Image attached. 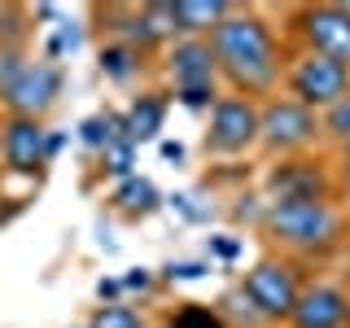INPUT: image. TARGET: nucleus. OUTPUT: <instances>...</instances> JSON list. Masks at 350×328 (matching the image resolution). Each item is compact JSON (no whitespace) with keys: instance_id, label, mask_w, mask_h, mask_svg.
Returning <instances> with one entry per match:
<instances>
[{"instance_id":"1","label":"nucleus","mask_w":350,"mask_h":328,"mask_svg":"<svg viewBox=\"0 0 350 328\" xmlns=\"http://www.w3.org/2000/svg\"><path fill=\"white\" fill-rule=\"evenodd\" d=\"M211 49H215V66L228 74V83L245 96L267 92L280 74L276 40H271V27L258 14H237L232 9V14L211 31Z\"/></svg>"},{"instance_id":"2","label":"nucleus","mask_w":350,"mask_h":328,"mask_svg":"<svg viewBox=\"0 0 350 328\" xmlns=\"http://www.w3.org/2000/svg\"><path fill=\"white\" fill-rule=\"evenodd\" d=\"M262 228L289 249H328L342 236V219L328 202H271V210L262 215Z\"/></svg>"},{"instance_id":"3","label":"nucleus","mask_w":350,"mask_h":328,"mask_svg":"<svg viewBox=\"0 0 350 328\" xmlns=\"http://www.w3.org/2000/svg\"><path fill=\"white\" fill-rule=\"evenodd\" d=\"M245 302L254 306L258 320H289L293 306H298L302 289H298V276H293L289 262H276V258H262L245 271V284H241Z\"/></svg>"},{"instance_id":"4","label":"nucleus","mask_w":350,"mask_h":328,"mask_svg":"<svg viewBox=\"0 0 350 328\" xmlns=\"http://www.w3.org/2000/svg\"><path fill=\"white\" fill-rule=\"evenodd\" d=\"M289 87H293V101L306 109H333L342 96L350 92V70L337 62L320 57V53H306V57L289 70Z\"/></svg>"},{"instance_id":"5","label":"nucleus","mask_w":350,"mask_h":328,"mask_svg":"<svg viewBox=\"0 0 350 328\" xmlns=\"http://www.w3.org/2000/svg\"><path fill=\"white\" fill-rule=\"evenodd\" d=\"M258 127H262V109L250 96H224V101H215L206 149L211 153H245L258 140Z\"/></svg>"},{"instance_id":"6","label":"nucleus","mask_w":350,"mask_h":328,"mask_svg":"<svg viewBox=\"0 0 350 328\" xmlns=\"http://www.w3.org/2000/svg\"><path fill=\"white\" fill-rule=\"evenodd\" d=\"M62 92V74L53 62H27L18 70V79L5 87V105L14 118H40L53 105V96Z\"/></svg>"},{"instance_id":"7","label":"nucleus","mask_w":350,"mask_h":328,"mask_svg":"<svg viewBox=\"0 0 350 328\" xmlns=\"http://www.w3.org/2000/svg\"><path fill=\"white\" fill-rule=\"evenodd\" d=\"M302 36L311 44V53L337 62L350 70V14L342 5H315L302 14Z\"/></svg>"},{"instance_id":"8","label":"nucleus","mask_w":350,"mask_h":328,"mask_svg":"<svg viewBox=\"0 0 350 328\" xmlns=\"http://www.w3.org/2000/svg\"><path fill=\"white\" fill-rule=\"evenodd\" d=\"M0 158L9 171L36 175L49 162V131L40 127V118H14L9 114L5 131H0Z\"/></svg>"},{"instance_id":"9","label":"nucleus","mask_w":350,"mask_h":328,"mask_svg":"<svg viewBox=\"0 0 350 328\" xmlns=\"http://www.w3.org/2000/svg\"><path fill=\"white\" fill-rule=\"evenodd\" d=\"M258 140H267V145L280 149V153L302 149V145L315 140V114L298 101H271V105H262Z\"/></svg>"},{"instance_id":"10","label":"nucleus","mask_w":350,"mask_h":328,"mask_svg":"<svg viewBox=\"0 0 350 328\" xmlns=\"http://www.w3.org/2000/svg\"><path fill=\"white\" fill-rule=\"evenodd\" d=\"M289 324L293 328H346L350 324V298L342 289H333V284H315V289H306L298 298Z\"/></svg>"},{"instance_id":"11","label":"nucleus","mask_w":350,"mask_h":328,"mask_svg":"<svg viewBox=\"0 0 350 328\" xmlns=\"http://www.w3.org/2000/svg\"><path fill=\"white\" fill-rule=\"evenodd\" d=\"M215 49L211 40H184L175 44L171 53V74L180 92H202V87H215Z\"/></svg>"},{"instance_id":"12","label":"nucleus","mask_w":350,"mask_h":328,"mask_svg":"<svg viewBox=\"0 0 350 328\" xmlns=\"http://www.w3.org/2000/svg\"><path fill=\"white\" fill-rule=\"evenodd\" d=\"M162 118H167V101L162 96H136L131 101V109L123 114V136L131 140V145H145V140H153L162 131Z\"/></svg>"},{"instance_id":"13","label":"nucleus","mask_w":350,"mask_h":328,"mask_svg":"<svg viewBox=\"0 0 350 328\" xmlns=\"http://www.w3.org/2000/svg\"><path fill=\"white\" fill-rule=\"evenodd\" d=\"M228 14H232V5H224V0H175V27L193 40L202 31H215Z\"/></svg>"},{"instance_id":"14","label":"nucleus","mask_w":350,"mask_h":328,"mask_svg":"<svg viewBox=\"0 0 350 328\" xmlns=\"http://www.w3.org/2000/svg\"><path fill=\"white\" fill-rule=\"evenodd\" d=\"M114 206H118L123 215H149L153 206H158V189H153L149 180H136V175H131V180L118 184Z\"/></svg>"},{"instance_id":"15","label":"nucleus","mask_w":350,"mask_h":328,"mask_svg":"<svg viewBox=\"0 0 350 328\" xmlns=\"http://www.w3.org/2000/svg\"><path fill=\"white\" fill-rule=\"evenodd\" d=\"M140 31H145V44L149 40H167L175 36V5H145L140 9Z\"/></svg>"},{"instance_id":"16","label":"nucleus","mask_w":350,"mask_h":328,"mask_svg":"<svg viewBox=\"0 0 350 328\" xmlns=\"http://www.w3.org/2000/svg\"><path fill=\"white\" fill-rule=\"evenodd\" d=\"M167 328H228L224 315L215 311V306H202V302H184L180 311L171 315Z\"/></svg>"},{"instance_id":"17","label":"nucleus","mask_w":350,"mask_h":328,"mask_svg":"<svg viewBox=\"0 0 350 328\" xmlns=\"http://www.w3.org/2000/svg\"><path fill=\"white\" fill-rule=\"evenodd\" d=\"M101 162H105L109 175H118V180H131V167H136V145H131L127 136H114V140L105 145Z\"/></svg>"},{"instance_id":"18","label":"nucleus","mask_w":350,"mask_h":328,"mask_svg":"<svg viewBox=\"0 0 350 328\" xmlns=\"http://www.w3.org/2000/svg\"><path fill=\"white\" fill-rule=\"evenodd\" d=\"M136 49H131V44H109V49L101 53V70L109 74V79H131V74H136Z\"/></svg>"},{"instance_id":"19","label":"nucleus","mask_w":350,"mask_h":328,"mask_svg":"<svg viewBox=\"0 0 350 328\" xmlns=\"http://www.w3.org/2000/svg\"><path fill=\"white\" fill-rule=\"evenodd\" d=\"M88 328H145V320H140V311H131V306L105 302V306H96V311H92Z\"/></svg>"},{"instance_id":"20","label":"nucleus","mask_w":350,"mask_h":328,"mask_svg":"<svg viewBox=\"0 0 350 328\" xmlns=\"http://www.w3.org/2000/svg\"><path fill=\"white\" fill-rule=\"evenodd\" d=\"M114 136H123V118H109V114H101V118H88V123L79 127V140L88 149H101L105 153V145Z\"/></svg>"},{"instance_id":"21","label":"nucleus","mask_w":350,"mask_h":328,"mask_svg":"<svg viewBox=\"0 0 350 328\" xmlns=\"http://www.w3.org/2000/svg\"><path fill=\"white\" fill-rule=\"evenodd\" d=\"M324 127H328V136H333L342 149H350V92L324 114Z\"/></svg>"},{"instance_id":"22","label":"nucleus","mask_w":350,"mask_h":328,"mask_svg":"<svg viewBox=\"0 0 350 328\" xmlns=\"http://www.w3.org/2000/svg\"><path fill=\"white\" fill-rule=\"evenodd\" d=\"M202 262H171V267H167V276L171 280H197V276H202Z\"/></svg>"},{"instance_id":"23","label":"nucleus","mask_w":350,"mask_h":328,"mask_svg":"<svg viewBox=\"0 0 350 328\" xmlns=\"http://www.w3.org/2000/svg\"><path fill=\"white\" fill-rule=\"evenodd\" d=\"M123 289H136V293H149V289H153V276H149V271H131V276L123 280Z\"/></svg>"},{"instance_id":"24","label":"nucleus","mask_w":350,"mask_h":328,"mask_svg":"<svg viewBox=\"0 0 350 328\" xmlns=\"http://www.w3.org/2000/svg\"><path fill=\"white\" fill-rule=\"evenodd\" d=\"M211 249H215L219 258H237V254H241V245H237V241H228V236H215Z\"/></svg>"},{"instance_id":"25","label":"nucleus","mask_w":350,"mask_h":328,"mask_svg":"<svg viewBox=\"0 0 350 328\" xmlns=\"http://www.w3.org/2000/svg\"><path fill=\"white\" fill-rule=\"evenodd\" d=\"M118 289H123V280H101V284H96V293H101V302L118 298Z\"/></svg>"},{"instance_id":"26","label":"nucleus","mask_w":350,"mask_h":328,"mask_svg":"<svg viewBox=\"0 0 350 328\" xmlns=\"http://www.w3.org/2000/svg\"><path fill=\"white\" fill-rule=\"evenodd\" d=\"M162 158H175V162H180L184 158V145H171V140H167V145H162Z\"/></svg>"},{"instance_id":"27","label":"nucleus","mask_w":350,"mask_h":328,"mask_svg":"<svg viewBox=\"0 0 350 328\" xmlns=\"http://www.w3.org/2000/svg\"><path fill=\"white\" fill-rule=\"evenodd\" d=\"M342 180H346V193H350V153H346V167H342Z\"/></svg>"},{"instance_id":"28","label":"nucleus","mask_w":350,"mask_h":328,"mask_svg":"<svg viewBox=\"0 0 350 328\" xmlns=\"http://www.w3.org/2000/svg\"><path fill=\"white\" fill-rule=\"evenodd\" d=\"M342 9H346V14H350V0H346V5H342Z\"/></svg>"},{"instance_id":"29","label":"nucleus","mask_w":350,"mask_h":328,"mask_svg":"<svg viewBox=\"0 0 350 328\" xmlns=\"http://www.w3.org/2000/svg\"><path fill=\"white\" fill-rule=\"evenodd\" d=\"M346 328H350V324H346Z\"/></svg>"}]
</instances>
